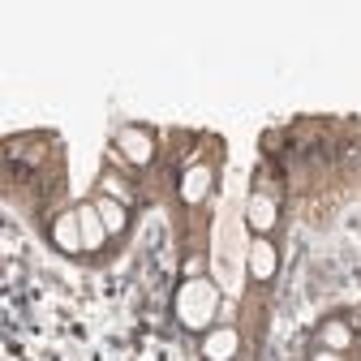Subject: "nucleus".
Listing matches in <instances>:
<instances>
[{
  "label": "nucleus",
  "mask_w": 361,
  "mask_h": 361,
  "mask_svg": "<svg viewBox=\"0 0 361 361\" xmlns=\"http://www.w3.org/2000/svg\"><path fill=\"white\" fill-rule=\"evenodd\" d=\"M271 224H276V202L254 198L250 202V228H271Z\"/></svg>",
  "instance_id": "6"
},
{
  "label": "nucleus",
  "mask_w": 361,
  "mask_h": 361,
  "mask_svg": "<svg viewBox=\"0 0 361 361\" xmlns=\"http://www.w3.org/2000/svg\"><path fill=\"white\" fill-rule=\"evenodd\" d=\"M250 271H254V280H271V276H276V250H271L267 241H258L250 250Z\"/></svg>",
  "instance_id": "2"
},
{
  "label": "nucleus",
  "mask_w": 361,
  "mask_h": 361,
  "mask_svg": "<svg viewBox=\"0 0 361 361\" xmlns=\"http://www.w3.org/2000/svg\"><path fill=\"white\" fill-rule=\"evenodd\" d=\"M314 361H340L336 353H319V357H314Z\"/></svg>",
  "instance_id": "11"
},
{
  "label": "nucleus",
  "mask_w": 361,
  "mask_h": 361,
  "mask_svg": "<svg viewBox=\"0 0 361 361\" xmlns=\"http://www.w3.org/2000/svg\"><path fill=\"white\" fill-rule=\"evenodd\" d=\"M215 305H219V297L202 280L185 284V288H180V297H176V314H180V323H185V327H207L211 314H215Z\"/></svg>",
  "instance_id": "1"
},
{
  "label": "nucleus",
  "mask_w": 361,
  "mask_h": 361,
  "mask_svg": "<svg viewBox=\"0 0 361 361\" xmlns=\"http://www.w3.org/2000/svg\"><path fill=\"white\" fill-rule=\"evenodd\" d=\"M104 219H108V224H112V228H116V224H121V215H116V207H108V202H104Z\"/></svg>",
  "instance_id": "10"
},
{
  "label": "nucleus",
  "mask_w": 361,
  "mask_h": 361,
  "mask_svg": "<svg viewBox=\"0 0 361 361\" xmlns=\"http://www.w3.org/2000/svg\"><path fill=\"white\" fill-rule=\"evenodd\" d=\"M121 142H125V147H129L133 155H138V164L147 159V138H138V133H125V138H121Z\"/></svg>",
  "instance_id": "8"
},
{
  "label": "nucleus",
  "mask_w": 361,
  "mask_h": 361,
  "mask_svg": "<svg viewBox=\"0 0 361 361\" xmlns=\"http://www.w3.org/2000/svg\"><path fill=\"white\" fill-rule=\"evenodd\" d=\"M78 219H82V228H86V233H82V241H86L90 250H99V245H104V228H99V215L90 211V207H82V211H78Z\"/></svg>",
  "instance_id": "5"
},
{
  "label": "nucleus",
  "mask_w": 361,
  "mask_h": 361,
  "mask_svg": "<svg viewBox=\"0 0 361 361\" xmlns=\"http://www.w3.org/2000/svg\"><path fill=\"white\" fill-rule=\"evenodd\" d=\"M233 353H237V336H233V331H215V336L207 340V357H211V361H228Z\"/></svg>",
  "instance_id": "3"
},
{
  "label": "nucleus",
  "mask_w": 361,
  "mask_h": 361,
  "mask_svg": "<svg viewBox=\"0 0 361 361\" xmlns=\"http://www.w3.org/2000/svg\"><path fill=\"white\" fill-rule=\"evenodd\" d=\"M327 344H336V348H344V344H348V331H344L340 323H336V327H327Z\"/></svg>",
  "instance_id": "9"
},
{
  "label": "nucleus",
  "mask_w": 361,
  "mask_h": 361,
  "mask_svg": "<svg viewBox=\"0 0 361 361\" xmlns=\"http://www.w3.org/2000/svg\"><path fill=\"white\" fill-rule=\"evenodd\" d=\"M78 224H82L78 215H61V219H56V241H61L65 250H78V245H82V241H78V233H73Z\"/></svg>",
  "instance_id": "7"
},
{
  "label": "nucleus",
  "mask_w": 361,
  "mask_h": 361,
  "mask_svg": "<svg viewBox=\"0 0 361 361\" xmlns=\"http://www.w3.org/2000/svg\"><path fill=\"white\" fill-rule=\"evenodd\" d=\"M207 185H211V172H207V168H194L185 180H180V198H185V202H198Z\"/></svg>",
  "instance_id": "4"
}]
</instances>
